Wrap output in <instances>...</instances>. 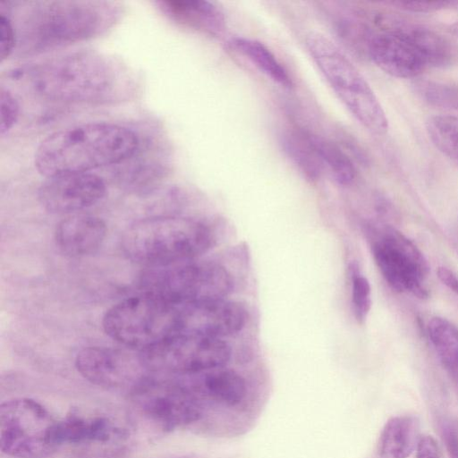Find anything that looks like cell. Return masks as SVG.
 <instances>
[{
	"label": "cell",
	"instance_id": "cell-1",
	"mask_svg": "<svg viewBox=\"0 0 458 458\" xmlns=\"http://www.w3.org/2000/svg\"><path fill=\"white\" fill-rule=\"evenodd\" d=\"M139 147L131 130L109 123H89L48 135L36 149L34 165L46 178L123 162Z\"/></svg>",
	"mask_w": 458,
	"mask_h": 458
},
{
	"label": "cell",
	"instance_id": "cell-2",
	"mask_svg": "<svg viewBox=\"0 0 458 458\" xmlns=\"http://www.w3.org/2000/svg\"><path fill=\"white\" fill-rule=\"evenodd\" d=\"M34 91L47 100L96 103L113 98L119 86V72L106 56L79 50L47 58L28 72Z\"/></svg>",
	"mask_w": 458,
	"mask_h": 458
},
{
	"label": "cell",
	"instance_id": "cell-3",
	"mask_svg": "<svg viewBox=\"0 0 458 458\" xmlns=\"http://www.w3.org/2000/svg\"><path fill=\"white\" fill-rule=\"evenodd\" d=\"M216 240L214 229L202 220L160 216L128 226L121 247L128 259L147 267L196 259L211 249Z\"/></svg>",
	"mask_w": 458,
	"mask_h": 458
},
{
	"label": "cell",
	"instance_id": "cell-4",
	"mask_svg": "<svg viewBox=\"0 0 458 458\" xmlns=\"http://www.w3.org/2000/svg\"><path fill=\"white\" fill-rule=\"evenodd\" d=\"M105 7L89 1L38 2L19 25L20 47L38 53L90 38L106 26Z\"/></svg>",
	"mask_w": 458,
	"mask_h": 458
},
{
	"label": "cell",
	"instance_id": "cell-5",
	"mask_svg": "<svg viewBox=\"0 0 458 458\" xmlns=\"http://www.w3.org/2000/svg\"><path fill=\"white\" fill-rule=\"evenodd\" d=\"M306 47L312 59L339 99L370 132L384 135L388 130L386 113L362 74L326 36L310 32Z\"/></svg>",
	"mask_w": 458,
	"mask_h": 458
},
{
	"label": "cell",
	"instance_id": "cell-6",
	"mask_svg": "<svg viewBox=\"0 0 458 458\" xmlns=\"http://www.w3.org/2000/svg\"><path fill=\"white\" fill-rule=\"evenodd\" d=\"M178 324V305L144 293L117 302L106 310L102 320L110 338L140 352L175 335Z\"/></svg>",
	"mask_w": 458,
	"mask_h": 458
},
{
	"label": "cell",
	"instance_id": "cell-7",
	"mask_svg": "<svg viewBox=\"0 0 458 458\" xmlns=\"http://www.w3.org/2000/svg\"><path fill=\"white\" fill-rule=\"evenodd\" d=\"M139 280L140 293L172 304L222 300L233 288L230 273L220 264L196 259L147 267Z\"/></svg>",
	"mask_w": 458,
	"mask_h": 458
},
{
	"label": "cell",
	"instance_id": "cell-8",
	"mask_svg": "<svg viewBox=\"0 0 458 458\" xmlns=\"http://www.w3.org/2000/svg\"><path fill=\"white\" fill-rule=\"evenodd\" d=\"M56 420L39 403L14 398L0 405L1 451L15 458H44L55 448L53 429Z\"/></svg>",
	"mask_w": 458,
	"mask_h": 458
},
{
	"label": "cell",
	"instance_id": "cell-9",
	"mask_svg": "<svg viewBox=\"0 0 458 458\" xmlns=\"http://www.w3.org/2000/svg\"><path fill=\"white\" fill-rule=\"evenodd\" d=\"M140 353L148 369L187 376L224 368L231 348L222 338L175 334Z\"/></svg>",
	"mask_w": 458,
	"mask_h": 458
},
{
	"label": "cell",
	"instance_id": "cell-10",
	"mask_svg": "<svg viewBox=\"0 0 458 458\" xmlns=\"http://www.w3.org/2000/svg\"><path fill=\"white\" fill-rule=\"evenodd\" d=\"M375 262L388 285L399 293L409 292L428 298L423 284L429 266L417 246L399 231L385 227L371 242Z\"/></svg>",
	"mask_w": 458,
	"mask_h": 458
},
{
	"label": "cell",
	"instance_id": "cell-11",
	"mask_svg": "<svg viewBox=\"0 0 458 458\" xmlns=\"http://www.w3.org/2000/svg\"><path fill=\"white\" fill-rule=\"evenodd\" d=\"M143 414L164 430L200 419L201 407L182 384L145 377L132 390Z\"/></svg>",
	"mask_w": 458,
	"mask_h": 458
},
{
	"label": "cell",
	"instance_id": "cell-12",
	"mask_svg": "<svg viewBox=\"0 0 458 458\" xmlns=\"http://www.w3.org/2000/svg\"><path fill=\"white\" fill-rule=\"evenodd\" d=\"M78 372L89 382L106 388L131 386V390L145 378L146 364L140 353L103 346H89L81 350L75 358Z\"/></svg>",
	"mask_w": 458,
	"mask_h": 458
},
{
	"label": "cell",
	"instance_id": "cell-13",
	"mask_svg": "<svg viewBox=\"0 0 458 458\" xmlns=\"http://www.w3.org/2000/svg\"><path fill=\"white\" fill-rule=\"evenodd\" d=\"M106 192L101 177L90 173H71L47 177L38 197L47 211L72 214L95 205Z\"/></svg>",
	"mask_w": 458,
	"mask_h": 458
},
{
	"label": "cell",
	"instance_id": "cell-14",
	"mask_svg": "<svg viewBox=\"0 0 458 458\" xmlns=\"http://www.w3.org/2000/svg\"><path fill=\"white\" fill-rule=\"evenodd\" d=\"M179 324L176 334L224 338L236 334L246 322V312L235 301L209 300L178 305Z\"/></svg>",
	"mask_w": 458,
	"mask_h": 458
},
{
	"label": "cell",
	"instance_id": "cell-15",
	"mask_svg": "<svg viewBox=\"0 0 458 458\" xmlns=\"http://www.w3.org/2000/svg\"><path fill=\"white\" fill-rule=\"evenodd\" d=\"M368 53L377 66L397 78H415L428 66L415 43L394 30H383L371 36Z\"/></svg>",
	"mask_w": 458,
	"mask_h": 458
},
{
	"label": "cell",
	"instance_id": "cell-16",
	"mask_svg": "<svg viewBox=\"0 0 458 458\" xmlns=\"http://www.w3.org/2000/svg\"><path fill=\"white\" fill-rule=\"evenodd\" d=\"M106 236V223L98 216L75 214L61 220L55 228L58 249L72 258L91 255L98 250Z\"/></svg>",
	"mask_w": 458,
	"mask_h": 458
},
{
	"label": "cell",
	"instance_id": "cell-17",
	"mask_svg": "<svg viewBox=\"0 0 458 458\" xmlns=\"http://www.w3.org/2000/svg\"><path fill=\"white\" fill-rule=\"evenodd\" d=\"M378 22L383 30H398L411 38L427 59L428 66L444 67L452 63L454 50L450 42L436 31L394 17H383Z\"/></svg>",
	"mask_w": 458,
	"mask_h": 458
},
{
	"label": "cell",
	"instance_id": "cell-18",
	"mask_svg": "<svg viewBox=\"0 0 458 458\" xmlns=\"http://www.w3.org/2000/svg\"><path fill=\"white\" fill-rule=\"evenodd\" d=\"M114 430L112 421L106 417L72 414L55 422L53 442L56 447L63 444L104 443L113 437Z\"/></svg>",
	"mask_w": 458,
	"mask_h": 458
},
{
	"label": "cell",
	"instance_id": "cell-19",
	"mask_svg": "<svg viewBox=\"0 0 458 458\" xmlns=\"http://www.w3.org/2000/svg\"><path fill=\"white\" fill-rule=\"evenodd\" d=\"M420 422L411 415L390 418L378 439V458H408L420 440Z\"/></svg>",
	"mask_w": 458,
	"mask_h": 458
},
{
	"label": "cell",
	"instance_id": "cell-20",
	"mask_svg": "<svg viewBox=\"0 0 458 458\" xmlns=\"http://www.w3.org/2000/svg\"><path fill=\"white\" fill-rule=\"evenodd\" d=\"M159 4L171 17L210 35H219L225 30V15L212 2L168 0Z\"/></svg>",
	"mask_w": 458,
	"mask_h": 458
},
{
	"label": "cell",
	"instance_id": "cell-21",
	"mask_svg": "<svg viewBox=\"0 0 458 458\" xmlns=\"http://www.w3.org/2000/svg\"><path fill=\"white\" fill-rule=\"evenodd\" d=\"M228 46L250 60L259 71L281 87H293L291 77L276 55L261 42L244 37H233Z\"/></svg>",
	"mask_w": 458,
	"mask_h": 458
},
{
	"label": "cell",
	"instance_id": "cell-22",
	"mask_svg": "<svg viewBox=\"0 0 458 458\" xmlns=\"http://www.w3.org/2000/svg\"><path fill=\"white\" fill-rule=\"evenodd\" d=\"M195 375L199 376L203 390L210 397L224 404L236 405L246 395L244 378L233 369L219 368Z\"/></svg>",
	"mask_w": 458,
	"mask_h": 458
},
{
	"label": "cell",
	"instance_id": "cell-23",
	"mask_svg": "<svg viewBox=\"0 0 458 458\" xmlns=\"http://www.w3.org/2000/svg\"><path fill=\"white\" fill-rule=\"evenodd\" d=\"M281 145L291 161L310 180L319 178L323 165L311 145L307 132L287 131L282 136Z\"/></svg>",
	"mask_w": 458,
	"mask_h": 458
},
{
	"label": "cell",
	"instance_id": "cell-24",
	"mask_svg": "<svg viewBox=\"0 0 458 458\" xmlns=\"http://www.w3.org/2000/svg\"><path fill=\"white\" fill-rule=\"evenodd\" d=\"M430 342L445 368L458 373V327L446 318H432L428 324Z\"/></svg>",
	"mask_w": 458,
	"mask_h": 458
},
{
	"label": "cell",
	"instance_id": "cell-25",
	"mask_svg": "<svg viewBox=\"0 0 458 458\" xmlns=\"http://www.w3.org/2000/svg\"><path fill=\"white\" fill-rule=\"evenodd\" d=\"M307 135L322 165L330 170L335 180L342 185L352 183L356 169L348 156L332 141L310 132Z\"/></svg>",
	"mask_w": 458,
	"mask_h": 458
},
{
	"label": "cell",
	"instance_id": "cell-26",
	"mask_svg": "<svg viewBox=\"0 0 458 458\" xmlns=\"http://www.w3.org/2000/svg\"><path fill=\"white\" fill-rule=\"evenodd\" d=\"M426 129L433 144L443 154L458 161V117L432 116L428 118Z\"/></svg>",
	"mask_w": 458,
	"mask_h": 458
},
{
	"label": "cell",
	"instance_id": "cell-27",
	"mask_svg": "<svg viewBox=\"0 0 458 458\" xmlns=\"http://www.w3.org/2000/svg\"><path fill=\"white\" fill-rule=\"evenodd\" d=\"M418 96L428 105L438 108L458 110V86L430 80L413 83Z\"/></svg>",
	"mask_w": 458,
	"mask_h": 458
},
{
	"label": "cell",
	"instance_id": "cell-28",
	"mask_svg": "<svg viewBox=\"0 0 458 458\" xmlns=\"http://www.w3.org/2000/svg\"><path fill=\"white\" fill-rule=\"evenodd\" d=\"M352 282V305L357 321L362 324L370 310L371 290L368 279L360 274L359 266L352 262L349 266Z\"/></svg>",
	"mask_w": 458,
	"mask_h": 458
},
{
	"label": "cell",
	"instance_id": "cell-29",
	"mask_svg": "<svg viewBox=\"0 0 458 458\" xmlns=\"http://www.w3.org/2000/svg\"><path fill=\"white\" fill-rule=\"evenodd\" d=\"M1 123L0 134L3 136L15 124L19 116V105L13 94L4 88L0 91Z\"/></svg>",
	"mask_w": 458,
	"mask_h": 458
},
{
	"label": "cell",
	"instance_id": "cell-30",
	"mask_svg": "<svg viewBox=\"0 0 458 458\" xmlns=\"http://www.w3.org/2000/svg\"><path fill=\"white\" fill-rule=\"evenodd\" d=\"M15 29L10 18L0 13V58L1 62L10 56L16 44Z\"/></svg>",
	"mask_w": 458,
	"mask_h": 458
},
{
	"label": "cell",
	"instance_id": "cell-31",
	"mask_svg": "<svg viewBox=\"0 0 458 458\" xmlns=\"http://www.w3.org/2000/svg\"><path fill=\"white\" fill-rule=\"evenodd\" d=\"M396 7L409 12L428 13L442 10L452 4L446 1H397L392 3Z\"/></svg>",
	"mask_w": 458,
	"mask_h": 458
},
{
	"label": "cell",
	"instance_id": "cell-32",
	"mask_svg": "<svg viewBox=\"0 0 458 458\" xmlns=\"http://www.w3.org/2000/svg\"><path fill=\"white\" fill-rule=\"evenodd\" d=\"M442 438L450 457L458 458V427L453 422H445Z\"/></svg>",
	"mask_w": 458,
	"mask_h": 458
},
{
	"label": "cell",
	"instance_id": "cell-33",
	"mask_svg": "<svg viewBox=\"0 0 458 458\" xmlns=\"http://www.w3.org/2000/svg\"><path fill=\"white\" fill-rule=\"evenodd\" d=\"M416 458H441L438 445L431 436L420 437L416 448Z\"/></svg>",
	"mask_w": 458,
	"mask_h": 458
},
{
	"label": "cell",
	"instance_id": "cell-34",
	"mask_svg": "<svg viewBox=\"0 0 458 458\" xmlns=\"http://www.w3.org/2000/svg\"><path fill=\"white\" fill-rule=\"evenodd\" d=\"M437 274L442 284L458 295L457 276L452 270L445 267H439L437 268Z\"/></svg>",
	"mask_w": 458,
	"mask_h": 458
},
{
	"label": "cell",
	"instance_id": "cell-35",
	"mask_svg": "<svg viewBox=\"0 0 458 458\" xmlns=\"http://www.w3.org/2000/svg\"><path fill=\"white\" fill-rule=\"evenodd\" d=\"M454 29L458 32V21L454 24Z\"/></svg>",
	"mask_w": 458,
	"mask_h": 458
},
{
	"label": "cell",
	"instance_id": "cell-36",
	"mask_svg": "<svg viewBox=\"0 0 458 458\" xmlns=\"http://www.w3.org/2000/svg\"><path fill=\"white\" fill-rule=\"evenodd\" d=\"M455 377H456V378H457V380H458V373L455 375Z\"/></svg>",
	"mask_w": 458,
	"mask_h": 458
}]
</instances>
